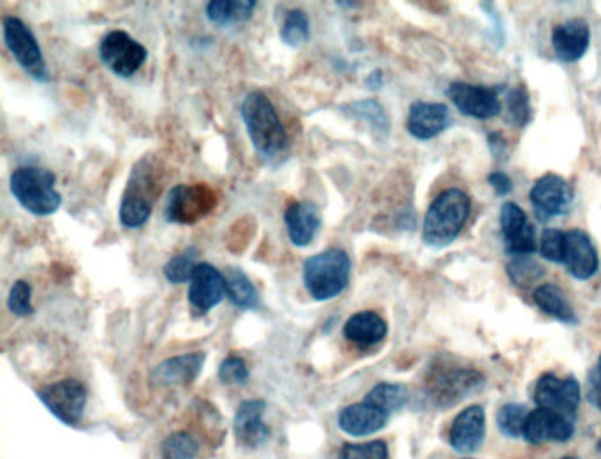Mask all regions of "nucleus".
<instances>
[{
    "mask_svg": "<svg viewBox=\"0 0 601 459\" xmlns=\"http://www.w3.org/2000/svg\"><path fill=\"white\" fill-rule=\"evenodd\" d=\"M529 198L536 218L540 221H548L570 210L574 204V187L566 179L547 173L536 181Z\"/></svg>",
    "mask_w": 601,
    "mask_h": 459,
    "instance_id": "nucleus-11",
    "label": "nucleus"
},
{
    "mask_svg": "<svg viewBox=\"0 0 601 459\" xmlns=\"http://www.w3.org/2000/svg\"><path fill=\"white\" fill-rule=\"evenodd\" d=\"M499 221H501L505 246L510 255L528 256L536 251L534 227L529 223L528 216L516 202H507L502 205Z\"/></svg>",
    "mask_w": 601,
    "mask_h": 459,
    "instance_id": "nucleus-15",
    "label": "nucleus"
},
{
    "mask_svg": "<svg viewBox=\"0 0 601 459\" xmlns=\"http://www.w3.org/2000/svg\"><path fill=\"white\" fill-rule=\"evenodd\" d=\"M199 446L196 438L189 433H173L161 446V456L164 459H195Z\"/></svg>",
    "mask_w": 601,
    "mask_h": 459,
    "instance_id": "nucleus-34",
    "label": "nucleus"
},
{
    "mask_svg": "<svg viewBox=\"0 0 601 459\" xmlns=\"http://www.w3.org/2000/svg\"><path fill=\"white\" fill-rule=\"evenodd\" d=\"M285 225L293 246H311L322 230V210L314 202H293L286 207Z\"/></svg>",
    "mask_w": 601,
    "mask_h": 459,
    "instance_id": "nucleus-17",
    "label": "nucleus"
},
{
    "mask_svg": "<svg viewBox=\"0 0 601 459\" xmlns=\"http://www.w3.org/2000/svg\"><path fill=\"white\" fill-rule=\"evenodd\" d=\"M256 5L254 0H210L205 13L208 22L218 27H235L253 19Z\"/></svg>",
    "mask_w": 601,
    "mask_h": 459,
    "instance_id": "nucleus-26",
    "label": "nucleus"
},
{
    "mask_svg": "<svg viewBox=\"0 0 601 459\" xmlns=\"http://www.w3.org/2000/svg\"><path fill=\"white\" fill-rule=\"evenodd\" d=\"M228 296V285L224 274L216 265L201 262L196 267L189 283V305L198 314H207L221 305Z\"/></svg>",
    "mask_w": 601,
    "mask_h": 459,
    "instance_id": "nucleus-13",
    "label": "nucleus"
},
{
    "mask_svg": "<svg viewBox=\"0 0 601 459\" xmlns=\"http://www.w3.org/2000/svg\"><path fill=\"white\" fill-rule=\"evenodd\" d=\"M250 368L242 357L231 355L219 366V380L227 386H244L250 382Z\"/></svg>",
    "mask_w": 601,
    "mask_h": 459,
    "instance_id": "nucleus-38",
    "label": "nucleus"
},
{
    "mask_svg": "<svg viewBox=\"0 0 601 459\" xmlns=\"http://www.w3.org/2000/svg\"><path fill=\"white\" fill-rule=\"evenodd\" d=\"M163 186V172L154 156L147 154L132 167L127 179L118 219L123 227L138 230L149 223L155 200Z\"/></svg>",
    "mask_w": 601,
    "mask_h": 459,
    "instance_id": "nucleus-1",
    "label": "nucleus"
},
{
    "mask_svg": "<svg viewBox=\"0 0 601 459\" xmlns=\"http://www.w3.org/2000/svg\"><path fill=\"white\" fill-rule=\"evenodd\" d=\"M485 432V410L478 405L467 406L453 418L448 441L456 452L471 455L484 444Z\"/></svg>",
    "mask_w": 601,
    "mask_h": 459,
    "instance_id": "nucleus-19",
    "label": "nucleus"
},
{
    "mask_svg": "<svg viewBox=\"0 0 601 459\" xmlns=\"http://www.w3.org/2000/svg\"><path fill=\"white\" fill-rule=\"evenodd\" d=\"M228 285V297L240 310H256L262 305L258 288L254 287L250 276L236 267L227 268L224 273Z\"/></svg>",
    "mask_w": 601,
    "mask_h": 459,
    "instance_id": "nucleus-29",
    "label": "nucleus"
},
{
    "mask_svg": "<svg viewBox=\"0 0 601 459\" xmlns=\"http://www.w3.org/2000/svg\"><path fill=\"white\" fill-rule=\"evenodd\" d=\"M598 449H600V450H601V440H600V441H598Z\"/></svg>",
    "mask_w": 601,
    "mask_h": 459,
    "instance_id": "nucleus-46",
    "label": "nucleus"
},
{
    "mask_svg": "<svg viewBox=\"0 0 601 459\" xmlns=\"http://www.w3.org/2000/svg\"><path fill=\"white\" fill-rule=\"evenodd\" d=\"M254 149L265 160H274L290 146V138L276 108L262 92H251L240 110Z\"/></svg>",
    "mask_w": 601,
    "mask_h": 459,
    "instance_id": "nucleus-2",
    "label": "nucleus"
},
{
    "mask_svg": "<svg viewBox=\"0 0 601 459\" xmlns=\"http://www.w3.org/2000/svg\"><path fill=\"white\" fill-rule=\"evenodd\" d=\"M563 459H579V458H575V456H566V458H563Z\"/></svg>",
    "mask_w": 601,
    "mask_h": 459,
    "instance_id": "nucleus-45",
    "label": "nucleus"
},
{
    "mask_svg": "<svg viewBox=\"0 0 601 459\" xmlns=\"http://www.w3.org/2000/svg\"><path fill=\"white\" fill-rule=\"evenodd\" d=\"M55 173L43 167H22L11 175L10 187L14 198L27 213L46 218L62 205V195L55 190Z\"/></svg>",
    "mask_w": 601,
    "mask_h": 459,
    "instance_id": "nucleus-6",
    "label": "nucleus"
},
{
    "mask_svg": "<svg viewBox=\"0 0 601 459\" xmlns=\"http://www.w3.org/2000/svg\"><path fill=\"white\" fill-rule=\"evenodd\" d=\"M218 193L208 184H178L167 195L164 218L167 223L195 225L218 207Z\"/></svg>",
    "mask_w": 601,
    "mask_h": 459,
    "instance_id": "nucleus-7",
    "label": "nucleus"
},
{
    "mask_svg": "<svg viewBox=\"0 0 601 459\" xmlns=\"http://www.w3.org/2000/svg\"><path fill=\"white\" fill-rule=\"evenodd\" d=\"M198 262H196V250L189 248V250L182 251L178 255L167 260L166 265L163 267L164 278L172 285H184V283L193 279Z\"/></svg>",
    "mask_w": 601,
    "mask_h": 459,
    "instance_id": "nucleus-32",
    "label": "nucleus"
},
{
    "mask_svg": "<svg viewBox=\"0 0 601 459\" xmlns=\"http://www.w3.org/2000/svg\"><path fill=\"white\" fill-rule=\"evenodd\" d=\"M563 264L574 278L586 282L598 273V251L592 244L591 237L582 230L566 232L565 260Z\"/></svg>",
    "mask_w": 601,
    "mask_h": 459,
    "instance_id": "nucleus-20",
    "label": "nucleus"
},
{
    "mask_svg": "<svg viewBox=\"0 0 601 459\" xmlns=\"http://www.w3.org/2000/svg\"><path fill=\"white\" fill-rule=\"evenodd\" d=\"M487 181L498 196H507L513 192V182L505 172H493L488 175Z\"/></svg>",
    "mask_w": 601,
    "mask_h": 459,
    "instance_id": "nucleus-41",
    "label": "nucleus"
},
{
    "mask_svg": "<svg viewBox=\"0 0 601 459\" xmlns=\"http://www.w3.org/2000/svg\"><path fill=\"white\" fill-rule=\"evenodd\" d=\"M389 421L390 415L386 412L367 403L366 400L340 410L339 418H337L340 429L349 437L357 438L369 437V435L381 432Z\"/></svg>",
    "mask_w": 601,
    "mask_h": 459,
    "instance_id": "nucleus-23",
    "label": "nucleus"
},
{
    "mask_svg": "<svg viewBox=\"0 0 601 459\" xmlns=\"http://www.w3.org/2000/svg\"><path fill=\"white\" fill-rule=\"evenodd\" d=\"M366 401L392 415L407 405L409 392L401 383L383 382L378 383V386L372 387L371 391L367 392Z\"/></svg>",
    "mask_w": 601,
    "mask_h": 459,
    "instance_id": "nucleus-30",
    "label": "nucleus"
},
{
    "mask_svg": "<svg viewBox=\"0 0 601 459\" xmlns=\"http://www.w3.org/2000/svg\"><path fill=\"white\" fill-rule=\"evenodd\" d=\"M591 31L586 20L575 19L560 23L552 33V46L563 62H577L589 50Z\"/></svg>",
    "mask_w": 601,
    "mask_h": 459,
    "instance_id": "nucleus-24",
    "label": "nucleus"
},
{
    "mask_svg": "<svg viewBox=\"0 0 601 459\" xmlns=\"http://www.w3.org/2000/svg\"><path fill=\"white\" fill-rule=\"evenodd\" d=\"M508 274H510L511 282L519 285V287H529V285H533L542 276L543 271L539 267V264H534V262L525 259V256H517L508 265Z\"/></svg>",
    "mask_w": 601,
    "mask_h": 459,
    "instance_id": "nucleus-40",
    "label": "nucleus"
},
{
    "mask_svg": "<svg viewBox=\"0 0 601 459\" xmlns=\"http://www.w3.org/2000/svg\"><path fill=\"white\" fill-rule=\"evenodd\" d=\"M588 398L592 405L601 410V369L600 366L592 369L588 378Z\"/></svg>",
    "mask_w": 601,
    "mask_h": 459,
    "instance_id": "nucleus-42",
    "label": "nucleus"
},
{
    "mask_svg": "<svg viewBox=\"0 0 601 459\" xmlns=\"http://www.w3.org/2000/svg\"><path fill=\"white\" fill-rule=\"evenodd\" d=\"M529 412L524 405L508 403L498 412V427L508 438L524 437L525 421Z\"/></svg>",
    "mask_w": 601,
    "mask_h": 459,
    "instance_id": "nucleus-33",
    "label": "nucleus"
},
{
    "mask_svg": "<svg viewBox=\"0 0 601 459\" xmlns=\"http://www.w3.org/2000/svg\"><path fill=\"white\" fill-rule=\"evenodd\" d=\"M8 308H10L14 317H20V319H27V317L34 313V308H32V287L27 282H23V279L14 282L10 296H8Z\"/></svg>",
    "mask_w": 601,
    "mask_h": 459,
    "instance_id": "nucleus-36",
    "label": "nucleus"
},
{
    "mask_svg": "<svg viewBox=\"0 0 601 459\" xmlns=\"http://www.w3.org/2000/svg\"><path fill=\"white\" fill-rule=\"evenodd\" d=\"M2 33H4L5 46L13 55L14 60L19 62L20 68L36 82H48V68H46L42 46L37 43L36 36L27 23L20 20L19 16H4Z\"/></svg>",
    "mask_w": 601,
    "mask_h": 459,
    "instance_id": "nucleus-8",
    "label": "nucleus"
},
{
    "mask_svg": "<svg viewBox=\"0 0 601 459\" xmlns=\"http://www.w3.org/2000/svg\"><path fill=\"white\" fill-rule=\"evenodd\" d=\"M280 42L293 50L302 48L311 39V20L303 10H291L280 27Z\"/></svg>",
    "mask_w": 601,
    "mask_h": 459,
    "instance_id": "nucleus-31",
    "label": "nucleus"
},
{
    "mask_svg": "<svg viewBox=\"0 0 601 459\" xmlns=\"http://www.w3.org/2000/svg\"><path fill=\"white\" fill-rule=\"evenodd\" d=\"M508 117H510L513 126L524 128L531 121V103H529V94L524 87H516L508 92L507 96Z\"/></svg>",
    "mask_w": 601,
    "mask_h": 459,
    "instance_id": "nucleus-35",
    "label": "nucleus"
},
{
    "mask_svg": "<svg viewBox=\"0 0 601 459\" xmlns=\"http://www.w3.org/2000/svg\"><path fill=\"white\" fill-rule=\"evenodd\" d=\"M340 114L366 123L378 138H386L390 135V118L384 112L383 105L375 100L352 101L348 105L340 106Z\"/></svg>",
    "mask_w": 601,
    "mask_h": 459,
    "instance_id": "nucleus-27",
    "label": "nucleus"
},
{
    "mask_svg": "<svg viewBox=\"0 0 601 459\" xmlns=\"http://www.w3.org/2000/svg\"><path fill=\"white\" fill-rule=\"evenodd\" d=\"M574 418L557 414L552 410L536 409L529 412L525 421L524 438L533 446L547 441H568L574 437Z\"/></svg>",
    "mask_w": 601,
    "mask_h": 459,
    "instance_id": "nucleus-16",
    "label": "nucleus"
},
{
    "mask_svg": "<svg viewBox=\"0 0 601 459\" xmlns=\"http://www.w3.org/2000/svg\"><path fill=\"white\" fill-rule=\"evenodd\" d=\"M598 366H600V369H601V355H600V363H598Z\"/></svg>",
    "mask_w": 601,
    "mask_h": 459,
    "instance_id": "nucleus-47",
    "label": "nucleus"
},
{
    "mask_svg": "<svg viewBox=\"0 0 601 459\" xmlns=\"http://www.w3.org/2000/svg\"><path fill=\"white\" fill-rule=\"evenodd\" d=\"M339 459H389V446L383 440L348 444Z\"/></svg>",
    "mask_w": 601,
    "mask_h": 459,
    "instance_id": "nucleus-39",
    "label": "nucleus"
},
{
    "mask_svg": "<svg viewBox=\"0 0 601 459\" xmlns=\"http://www.w3.org/2000/svg\"><path fill=\"white\" fill-rule=\"evenodd\" d=\"M389 334V325L384 322L381 314L374 311H360L349 317L348 322L344 323V337L352 345L374 346L383 342Z\"/></svg>",
    "mask_w": 601,
    "mask_h": 459,
    "instance_id": "nucleus-25",
    "label": "nucleus"
},
{
    "mask_svg": "<svg viewBox=\"0 0 601 459\" xmlns=\"http://www.w3.org/2000/svg\"><path fill=\"white\" fill-rule=\"evenodd\" d=\"M448 97L453 105L461 110V114L473 118H493L501 114V101L498 92L484 85L455 82L448 87Z\"/></svg>",
    "mask_w": 601,
    "mask_h": 459,
    "instance_id": "nucleus-14",
    "label": "nucleus"
},
{
    "mask_svg": "<svg viewBox=\"0 0 601 459\" xmlns=\"http://www.w3.org/2000/svg\"><path fill=\"white\" fill-rule=\"evenodd\" d=\"M265 410H267V405L263 400L244 401L239 406L235 421H233V429H235L239 444L254 449V447L263 446L268 440L270 429H268L267 424L263 423Z\"/></svg>",
    "mask_w": 601,
    "mask_h": 459,
    "instance_id": "nucleus-21",
    "label": "nucleus"
},
{
    "mask_svg": "<svg viewBox=\"0 0 601 459\" xmlns=\"http://www.w3.org/2000/svg\"><path fill=\"white\" fill-rule=\"evenodd\" d=\"M566 232L557 230V228H548L542 236L540 242V253L543 259L554 264H563L565 260Z\"/></svg>",
    "mask_w": 601,
    "mask_h": 459,
    "instance_id": "nucleus-37",
    "label": "nucleus"
},
{
    "mask_svg": "<svg viewBox=\"0 0 601 459\" xmlns=\"http://www.w3.org/2000/svg\"><path fill=\"white\" fill-rule=\"evenodd\" d=\"M534 302L543 313H547L552 319L559 320L563 323H577V313L566 299L565 294L556 285H542L533 294Z\"/></svg>",
    "mask_w": 601,
    "mask_h": 459,
    "instance_id": "nucleus-28",
    "label": "nucleus"
},
{
    "mask_svg": "<svg viewBox=\"0 0 601 459\" xmlns=\"http://www.w3.org/2000/svg\"><path fill=\"white\" fill-rule=\"evenodd\" d=\"M488 147H490V150H493V154L496 156V158H501V156L507 154V141H505V138H502L501 135H498V133H490V135H488Z\"/></svg>",
    "mask_w": 601,
    "mask_h": 459,
    "instance_id": "nucleus-43",
    "label": "nucleus"
},
{
    "mask_svg": "<svg viewBox=\"0 0 601 459\" xmlns=\"http://www.w3.org/2000/svg\"><path fill=\"white\" fill-rule=\"evenodd\" d=\"M205 360H207L205 352L176 355L172 359L163 360L152 369L150 382L158 387L189 386L201 374Z\"/></svg>",
    "mask_w": 601,
    "mask_h": 459,
    "instance_id": "nucleus-18",
    "label": "nucleus"
},
{
    "mask_svg": "<svg viewBox=\"0 0 601 459\" xmlns=\"http://www.w3.org/2000/svg\"><path fill=\"white\" fill-rule=\"evenodd\" d=\"M484 386L485 377L478 369L447 359L432 364L426 380L427 394L439 409H452Z\"/></svg>",
    "mask_w": 601,
    "mask_h": 459,
    "instance_id": "nucleus-5",
    "label": "nucleus"
},
{
    "mask_svg": "<svg viewBox=\"0 0 601 459\" xmlns=\"http://www.w3.org/2000/svg\"><path fill=\"white\" fill-rule=\"evenodd\" d=\"M149 51L126 31H112L101 39L100 59L120 78H131L146 65Z\"/></svg>",
    "mask_w": 601,
    "mask_h": 459,
    "instance_id": "nucleus-9",
    "label": "nucleus"
},
{
    "mask_svg": "<svg viewBox=\"0 0 601 459\" xmlns=\"http://www.w3.org/2000/svg\"><path fill=\"white\" fill-rule=\"evenodd\" d=\"M534 401L539 409L552 410L557 414L574 417L580 405V383L574 377L559 378L547 374L540 378L534 389Z\"/></svg>",
    "mask_w": 601,
    "mask_h": 459,
    "instance_id": "nucleus-12",
    "label": "nucleus"
},
{
    "mask_svg": "<svg viewBox=\"0 0 601 459\" xmlns=\"http://www.w3.org/2000/svg\"><path fill=\"white\" fill-rule=\"evenodd\" d=\"M381 85H383V74H381L380 69H375V71H372V73L369 74V78H367V87L372 89V91H378V89H381Z\"/></svg>",
    "mask_w": 601,
    "mask_h": 459,
    "instance_id": "nucleus-44",
    "label": "nucleus"
},
{
    "mask_svg": "<svg viewBox=\"0 0 601 459\" xmlns=\"http://www.w3.org/2000/svg\"><path fill=\"white\" fill-rule=\"evenodd\" d=\"M471 213V200L461 190H447L430 204L424 219V241L432 248L450 246Z\"/></svg>",
    "mask_w": 601,
    "mask_h": 459,
    "instance_id": "nucleus-4",
    "label": "nucleus"
},
{
    "mask_svg": "<svg viewBox=\"0 0 601 459\" xmlns=\"http://www.w3.org/2000/svg\"><path fill=\"white\" fill-rule=\"evenodd\" d=\"M37 398L55 417L68 426H78L86 406V389L83 383L66 378L37 391Z\"/></svg>",
    "mask_w": 601,
    "mask_h": 459,
    "instance_id": "nucleus-10",
    "label": "nucleus"
},
{
    "mask_svg": "<svg viewBox=\"0 0 601 459\" xmlns=\"http://www.w3.org/2000/svg\"><path fill=\"white\" fill-rule=\"evenodd\" d=\"M351 259L339 248L322 251L303 262V287L317 302L339 297L351 278Z\"/></svg>",
    "mask_w": 601,
    "mask_h": 459,
    "instance_id": "nucleus-3",
    "label": "nucleus"
},
{
    "mask_svg": "<svg viewBox=\"0 0 601 459\" xmlns=\"http://www.w3.org/2000/svg\"><path fill=\"white\" fill-rule=\"evenodd\" d=\"M452 123V115L441 103H426L418 101L409 110L406 128L412 137L418 140H430L438 137Z\"/></svg>",
    "mask_w": 601,
    "mask_h": 459,
    "instance_id": "nucleus-22",
    "label": "nucleus"
}]
</instances>
